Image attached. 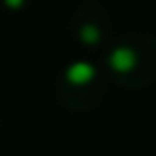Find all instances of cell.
<instances>
[{"mask_svg": "<svg viewBox=\"0 0 156 156\" xmlns=\"http://www.w3.org/2000/svg\"><path fill=\"white\" fill-rule=\"evenodd\" d=\"M2 2L5 9H9V12H20V9H25L32 0H0Z\"/></svg>", "mask_w": 156, "mask_h": 156, "instance_id": "4", "label": "cell"}, {"mask_svg": "<svg viewBox=\"0 0 156 156\" xmlns=\"http://www.w3.org/2000/svg\"><path fill=\"white\" fill-rule=\"evenodd\" d=\"M70 27H73L75 39L82 45L100 48L106 43V39L111 34V20H109V14L100 5L84 2L75 9V14L70 18Z\"/></svg>", "mask_w": 156, "mask_h": 156, "instance_id": "3", "label": "cell"}, {"mask_svg": "<svg viewBox=\"0 0 156 156\" xmlns=\"http://www.w3.org/2000/svg\"><path fill=\"white\" fill-rule=\"evenodd\" d=\"M106 93V75L95 63L73 61L63 68L57 82V98L68 111L84 113L90 111L104 100Z\"/></svg>", "mask_w": 156, "mask_h": 156, "instance_id": "2", "label": "cell"}, {"mask_svg": "<svg viewBox=\"0 0 156 156\" xmlns=\"http://www.w3.org/2000/svg\"><path fill=\"white\" fill-rule=\"evenodd\" d=\"M104 75L122 88L136 90L156 82V36L133 32L118 39L104 57Z\"/></svg>", "mask_w": 156, "mask_h": 156, "instance_id": "1", "label": "cell"}]
</instances>
